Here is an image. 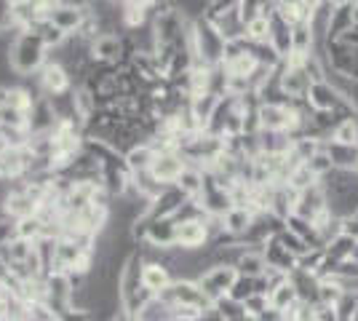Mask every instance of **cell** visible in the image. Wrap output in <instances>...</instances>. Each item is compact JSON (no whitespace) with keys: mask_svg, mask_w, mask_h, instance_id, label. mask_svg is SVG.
<instances>
[{"mask_svg":"<svg viewBox=\"0 0 358 321\" xmlns=\"http://www.w3.org/2000/svg\"><path fill=\"white\" fill-rule=\"evenodd\" d=\"M51 59V51L45 46V41L35 30H19L14 43L8 48V70L16 80L22 78L38 76Z\"/></svg>","mask_w":358,"mask_h":321,"instance_id":"1","label":"cell"},{"mask_svg":"<svg viewBox=\"0 0 358 321\" xmlns=\"http://www.w3.org/2000/svg\"><path fill=\"white\" fill-rule=\"evenodd\" d=\"M190 48H193L195 64L217 67V64L224 62L227 41L222 38V32L214 27V22H209V19H195L193 27H190Z\"/></svg>","mask_w":358,"mask_h":321,"instance_id":"2","label":"cell"},{"mask_svg":"<svg viewBox=\"0 0 358 321\" xmlns=\"http://www.w3.org/2000/svg\"><path fill=\"white\" fill-rule=\"evenodd\" d=\"M161 300H166L169 306H182V308H195V311H201V313H206L214 308L209 297H206V292L201 290V284L198 281H185V278H174V284L164 292V294H158Z\"/></svg>","mask_w":358,"mask_h":321,"instance_id":"3","label":"cell"},{"mask_svg":"<svg viewBox=\"0 0 358 321\" xmlns=\"http://www.w3.org/2000/svg\"><path fill=\"white\" fill-rule=\"evenodd\" d=\"M308 105L313 107V110H324V113H345V115H358L353 107L348 105V99H345L343 94L337 92L329 80H318L310 86V92H308Z\"/></svg>","mask_w":358,"mask_h":321,"instance_id":"4","label":"cell"},{"mask_svg":"<svg viewBox=\"0 0 358 321\" xmlns=\"http://www.w3.org/2000/svg\"><path fill=\"white\" fill-rule=\"evenodd\" d=\"M236 278H238V271L233 265H211L209 271L198 278V284H201V290L206 292V297L211 303H217V300L230 294Z\"/></svg>","mask_w":358,"mask_h":321,"instance_id":"5","label":"cell"},{"mask_svg":"<svg viewBox=\"0 0 358 321\" xmlns=\"http://www.w3.org/2000/svg\"><path fill=\"white\" fill-rule=\"evenodd\" d=\"M35 78H38L41 94L48 97V99H51V97H62V94H70L75 89L73 76L67 73V67L54 59H48V64H45Z\"/></svg>","mask_w":358,"mask_h":321,"instance_id":"6","label":"cell"},{"mask_svg":"<svg viewBox=\"0 0 358 321\" xmlns=\"http://www.w3.org/2000/svg\"><path fill=\"white\" fill-rule=\"evenodd\" d=\"M48 24H54L59 32H64L67 38L70 35H80L83 24L89 22V8H75V6H64V3H57L48 8V16H45Z\"/></svg>","mask_w":358,"mask_h":321,"instance_id":"7","label":"cell"},{"mask_svg":"<svg viewBox=\"0 0 358 321\" xmlns=\"http://www.w3.org/2000/svg\"><path fill=\"white\" fill-rule=\"evenodd\" d=\"M91 59L102 62V64H118V67H123V62H126L123 35H118V32H105L96 41H91Z\"/></svg>","mask_w":358,"mask_h":321,"instance_id":"8","label":"cell"},{"mask_svg":"<svg viewBox=\"0 0 358 321\" xmlns=\"http://www.w3.org/2000/svg\"><path fill=\"white\" fill-rule=\"evenodd\" d=\"M185 169H187V161L182 158L179 150H174V153H155V161H152V166H150V174L164 185V187H169V185H177V180L182 177Z\"/></svg>","mask_w":358,"mask_h":321,"instance_id":"9","label":"cell"},{"mask_svg":"<svg viewBox=\"0 0 358 321\" xmlns=\"http://www.w3.org/2000/svg\"><path fill=\"white\" fill-rule=\"evenodd\" d=\"M324 212H329V196L321 183L308 187V190H302L297 196V209H294L297 217L308 220V222H315Z\"/></svg>","mask_w":358,"mask_h":321,"instance_id":"10","label":"cell"},{"mask_svg":"<svg viewBox=\"0 0 358 321\" xmlns=\"http://www.w3.org/2000/svg\"><path fill=\"white\" fill-rule=\"evenodd\" d=\"M310 86H313V78L305 64H297V67L281 64V89L289 99H305Z\"/></svg>","mask_w":358,"mask_h":321,"instance_id":"11","label":"cell"},{"mask_svg":"<svg viewBox=\"0 0 358 321\" xmlns=\"http://www.w3.org/2000/svg\"><path fill=\"white\" fill-rule=\"evenodd\" d=\"M209 230L206 220H193V222H177V249L193 252V249H206L209 246Z\"/></svg>","mask_w":358,"mask_h":321,"instance_id":"12","label":"cell"},{"mask_svg":"<svg viewBox=\"0 0 358 321\" xmlns=\"http://www.w3.org/2000/svg\"><path fill=\"white\" fill-rule=\"evenodd\" d=\"M257 118H259V131H286L289 129V118H292V110H289V105L259 102Z\"/></svg>","mask_w":358,"mask_h":321,"instance_id":"13","label":"cell"},{"mask_svg":"<svg viewBox=\"0 0 358 321\" xmlns=\"http://www.w3.org/2000/svg\"><path fill=\"white\" fill-rule=\"evenodd\" d=\"M145 244L155 246V249H171L177 244V220L174 217H164V220H150L148 217V236Z\"/></svg>","mask_w":358,"mask_h":321,"instance_id":"14","label":"cell"},{"mask_svg":"<svg viewBox=\"0 0 358 321\" xmlns=\"http://www.w3.org/2000/svg\"><path fill=\"white\" fill-rule=\"evenodd\" d=\"M171 284H174V273H171V268H169V265H164V262H148L145 260V268H142V287H145L152 297L164 294Z\"/></svg>","mask_w":358,"mask_h":321,"instance_id":"15","label":"cell"},{"mask_svg":"<svg viewBox=\"0 0 358 321\" xmlns=\"http://www.w3.org/2000/svg\"><path fill=\"white\" fill-rule=\"evenodd\" d=\"M187 201V196L179 190L177 185H169L164 187V193L161 196H155L152 204H150V212L148 217L150 220H164V217H174L179 212V206Z\"/></svg>","mask_w":358,"mask_h":321,"instance_id":"16","label":"cell"},{"mask_svg":"<svg viewBox=\"0 0 358 321\" xmlns=\"http://www.w3.org/2000/svg\"><path fill=\"white\" fill-rule=\"evenodd\" d=\"M262 255H265L268 268H275V271H281V273H294V271H297L299 260L294 255H289L284 246L278 244V238H270L268 244L262 246Z\"/></svg>","mask_w":358,"mask_h":321,"instance_id":"17","label":"cell"},{"mask_svg":"<svg viewBox=\"0 0 358 321\" xmlns=\"http://www.w3.org/2000/svg\"><path fill=\"white\" fill-rule=\"evenodd\" d=\"M289 281H292V287L297 290V297L302 303L318 306V290H321V278H318V276L297 268L294 273H289Z\"/></svg>","mask_w":358,"mask_h":321,"instance_id":"18","label":"cell"},{"mask_svg":"<svg viewBox=\"0 0 358 321\" xmlns=\"http://www.w3.org/2000/svg\"><path fill=\"white\" fill-rule=\"evenodd\" d=\"M270 46L281 54V59L292 57V24L278 14L270 16Z\"/></svg>","mask_w":358,"mask_h":321,"instance_id":"19","label":"cell"},{"mask_svg":"<svg viewBox=\"0 0 358 321\" xmlns=\"http://www.w3.org/2000/svg\"><path fill=\"white\" fill-rule=\"evenodd\" d=\"M220 99L222 97H217V94H195V97H190V115H193L195 121H198V126L206 131V126H209L211 115L217 113V107H220Z\"/></svg>","mask_w":358,"mask_h":321,"instance_id":"20","label":"cell"},{"mask_svg":"<svg viewBox=\"0 0 358 321\" xmlns=\"http://www.w3.org/2000/svg\"><path fill=\"white\" fill-rule=\"evenodd\" d=\"M222 222H224V233L236 236V238L241 241V238L246 236V230L252 228L254 212L252 209H246V206H233V209L222 217Z\"/></svg>","mask_w":358,"mask_h":321,"instance_id":"21","label":"cell"},{"mask_svg":"<svg viewBox=\"0 0 358 321\" xmlns=\"http://www.w3.org/2000/svg\"><path fill=\"white\" fill-rule=\"evenodd\" d=\"M324 150L329 153L334 169L358 171V145H337V142H327Z\"/></svg>","mask_w":358,"mask_h":321,"instance_id":"22","label":"cell"},{"mask_svg":"<svg viewBox=\"0 0 358 321\" xmlns=\"http://www.w3.org/2000/svg\"><path fill=\"white\" fill-rule=\"evenodd\" d=\"M203 185H206V171L201 166H190V164L177 180V187L187 199H201L203 196Z\"/></svg>","mask_w":358,"mask_h":321,"instance_id":"23","label":"cell"},{"mask_svg":"<svg viewBox=\"0 0 358 321\" xmlns=\"http://www.w3.org/2000/svg\"><path fill=\"white\" fill-rule=\"evenodd\" d=\"M315 32L310 27V22H302V24H294L292 27V54H299V57H310L315 54Z\"/></svg>","mask_w":358,"mask_h":321,"instance_id":"24","label":"cell"},{"mask_svg":"<svg viewBox=\"0 0 358 321\" xmlns=\"http://www.w3.org/2000/svg\"><path fill=\"white\" fill-rule=\"evenodd\" d=\"M236 271H238V276H249V278H259V276H265V271H268V262H265L262 249H254V246H249V249L241 255V260L236 262Z\"/></svg>","mask_w":358,"mask_h":321,"instance_id":"25","label":"cell"},{"mask_svg":"<svg viewBox=\"0 0 358 321\" xmlns=\"http://www.w3.org/2000/svg\"><path fill=\"white\" fill-rule=\"evenodd\" d=\"M214 27L222 32V38L230 43V41H241V38H246V19L241 16V8L238 11H230V14L220 16L217 22H214Z\"/></svg>","mask_w":358,"mask_h":321,"instance_id":"26","label":"cell"},{"mask_svg":"<svg viewBox=\"0 0 358 321\" xmlns=\"http://www.w3.org/2000/svg\"><path fill=\"white\" fill-rule=\"evenodd\" d=\"M327 252V257L331 262H345V260H356V252H358V241L353 238V236H348V233H343V236H337L331 244L324 249Z\"/></svg>","mask_w":358,"mask_h":321,"instance_id":"27","label":"cell"},{"mask_svg":"<svg viewBox=\"0 0 358 321\" xmlns=\"http://www.w3.org/2000/svg\"><path fill=\"white\" fill-rule=\"evenodd\" d=\"M152 161H155V148H152L150 142H142V145H136V148H131V150L126 153V164L131 169V174L150 171Z\"/></svg>","mask_w":358,"mask_h":321,"instance_id":"28","label":"cell"},{"mask_svg":"<svg viewBox=\"0 0 358 321\" xmlns=\"http://www.w3.org/2000/svg\"><path fill=\"white\" fill-rule=\"evenodd\" d=\"M136 319L139 321H177V311H174V306H169L166 300H161V297H152Z\"/></svg>","mask_w":358,"mask_h":321,"instance_id":"29","label":"cell"},{"mask_svg":"<svg viewBox=\"0 0 358 321\" xmlns=\"http://www.w3.org/2000/svg\"><path fill=\"white\" fill-rule=\"evenodd\" d=\"M329 142H337V145H358V115L343 118V121L337 123Z\"/></svg>","mask_w":358,"mask_h":321,"instance_id":"30","label":"cell"},{"mask_svg":"<svg viewBox=\"0 0 358 321\" xmlns=\"http://www.w3.org/2000/svg\"><path fill=\"white\" fill-rule=\"evenodd\" d=\"M268 297H270V308H275V311H281V313H286V311L299 300L297 290L292 287V281H286V284H281V287H275Z\"/></svg>","mask_w":358,"mask_h":321,"instance_id":"31","label":"cell"},{"mask_svg":"<svg viewBox=\"0 0 358 321\" xmlns=\"http://www.w3.org/2000/svg\"><path fill=\"white\" fill-rule=\"evenodd\" d=\"M246 41L252 43H270V19L268 16H254L246 22Z\"/></svg>","mask_w":358,"mask_h":321,"instance_id":"32","label":"cell"},{"mask_svg":"<svg viewBox=\"0 0 358 321\" xmlns=\"http://www.w3.org/2000/svg\"><path fill=\"white\" fill-rule=\"evenodd\" d=\"M275 238H278V244L284 246V249H286V252H289V255H294L297 260H299V257H305L308 252H313L310 246H308V244H305V241H302V238H299L297 233H292V230H289V228L281 230V233H278Z\"/></svg>","mask_w":358,"mask_h":321,"instance_id":"33","label":"cell"},{"mask_svg":"<svg viewBox=\"0 0 358 321\" xmlns=\"http://www.w3.org/2000/svg\"><path fill=\"white\" fill-rule=\"evenodd\" d=\"M286 183L292 185L297 193H302V190H308V187L318 185L321 180H318L313 171H310V166H308V164H299L297 169H292V174H289V180H286Z\"/></svg>","mask_w":358,"mask_h":321,"instance_id":"34","label":"cell"},{"mask_svg":"<svg viewBox=\"0 0 358 321\" xmlns=\"http://www.w3.org/2000/svg\"><path fill=\"white\" fill-rule=\"evenodd\" d=\"M241 3H243V0H211L209 8H206V14H203V19H209V22H217L220 16L230 14V11H238Z\"/></svg>","mask_w":358,"mask_h":321,"instance_id":"35","label":"cell"},{"mask_svg":"<svg viewBox=\"0 0 358 321\" xmlns=\"http://www.w3.org/2000/svg\"><path fill=\"white\" fill-rule=\"evenodd\" d=\"M214 308L220 311V316L224 321H238L241 316H246V308L243 303H236V300H230V297H222V300H217Z\"/></svg>","mask_w":358,"mask_h":321,"instance_id":"36","label":"cell"},{"mask_svg":"<svg viewBox=\"0 0 358 321\" xmlns=\"http://www.w3.org/2000/svg\"><path fill=\"white\" fill-rule=\"evenodd\" d=\"M308 166H310V171H313L318 180H324L327 174H331L334 171V164H331V158H329L327 150H321V153H315L310 161H308Z\"/></svg>","mask_w":358,"mask_h":321,"instance_id":"37","label":"cell"},{"mask_svg":"<svg viewBox=\"0 0 358 321\" xmlns=\"http://www.w3.org/2000/svg\"><path fill=\"white\" fill-rule=\"evenodd\" d=\"M243 308H246V313H249V316L262 319V316L270 311V297L268 294H252V297L243 303Z\"/></svg>","mask_w":358,"mask_h":321,"instance_id":"38","label":"cell"},{"mask_svg":"<svg viewBox=\"0 0 358 321\" xmlns=\"http://www.w3.org/2000/svg\"><path fill=\"white\" fill-rule=\"evenodd\" d=\"M14 236H16L14 220H0V249L8 244V241H11Z\"/></svg>","mask_w":358,"mask_h":321,"instance_id":"39","label":"cell"},{"mask_svg":"<svg viewBox=\"0 0 358 321\" xmlns=\"http://www.w3.org/2000/svg\"><path fill=\"white\" fill-rule=\"evenodd\" d=\"M302 3H305V8H308L313 16L318 14V11H324V8H327V0H302Z\"/></svg>","mask_w":358,"mask_h":321,"instance_id":"40","label":"cell"},{"mask_svg":"<svg viewBox=\"0 0 358 321\" xmlns=\"http://www.w3.org/2000/svg\"><path fill=\"white\" fill-rule=\"evenodd\" d=\"M345 233L348 236H353L358 241V217H350V220H345Z\"/></svg>","mask_w":358,"mask_h":321,"instance_id":"41","label":"cell"},{"mask_svg":"<svg viewBox=\"0 0 358 321\" xmlns=\"http://www.w3.org/2000/svg\"><path fill=\"white\" fill-rule=\"evenodd\" d=\"M193 321H224V319L220 316V311H217V308H211V311L201 313V316H198V319H193Z\"/></svg>","mask_w":358,"mask_h":321,"instance_id":"42","label":"cell"},{"mask_svg":"<svg viewBox=\"0 0 358 321\" xmlns=\"http://www.w3.org/2000/svg\"><path fill=\"white\" fill-rule=\"evenodd\" d=\"M356 0H327L329 8H345V6H353Z\"/></svg>","mask_w":358,"mask_h":321,"instance_id":"43","label":"cell"},{"mask_svg":"<svg viewBox=\"0 0 358 321\" xmlns=\"http://www.w3.org/2000/svg\"><path fill=\"white\" fill-rule=\"evenodd\" d=\"M11 276V271H8V265L0 260V284H6V278Z\"/></svg>","mask_w":358,"mask_h":321,"instance_id":"44","label":"cell"},{"mask_svg":"<svg viewBox=\"0 0 358 321\" xmlns=\"http://www.w3.org/2000/svg\"><path fill=\"white\" fill-rule=\"evenodd\" d=\"M353 24L358 27V0L353 3Z\"/></svg>","mask_w":358,"mask_h":321,"instance_id":"45","label":"cell"},{"mask_svg":"<svg viewBox=\"0 0 358 321\" xmlns=\"http://www.w3.org/2000/svg\"><path fill=\"white\" fill-rule=\"evenodd\" d=\"M238 321H259V319H254V316H249V313H246V316H241Z\"/></svg>","mask_w":358,"mask_h":321,"instance_id":"46","label":"cell"},{"mask_svg":"<svg viewBox=\"0 0 358 321\" xmlns=\"http://www.w3.org/2000/svg\"><path fill=\"white\" fill-rule=\"evenodd\" d=\"M115 321H131V319H129L126 313H120V316H118V319H115Z\"/></svg>","mask_w":358,"mask_h":321,"instance_id":"47","label":"cell"},{"mask_svg":"<svg viewBox=\"0 0 358 321\" xmlns=\"http://www.w3.org/2000/svg\"><path fill=\"white\" fill-rule=\"evenodd\" d=\"M353 321H358V303H356V319H353Z\"/></svg>","mask_w":358,"mask_h":321,"instance_id":"48","label":"cell"}]
</instances>
